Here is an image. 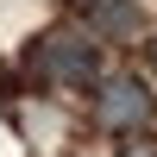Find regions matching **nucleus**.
Returning <instances> with one entry per match:
<instances>
[{"instance_id": "f257e3e1", "label": "nucleus", "mask_w": 157, "mask_h": 157, "mask_svg": "<svg viewBox=\"0 0 157 157\" xmlns=\"http://www.w3.org/2000/svg\"><path fill=\"white\" fill-rule=\"evenodd\" d=\"M25 63H32V75L50 82V88H88L101 75V44L88 32H44Z\"/></svg>"}, {"instance_id": "f03ea898", "label": "nucleus", "mask_w": 157, "mask_h": 157, "mask_svg": "<svg viewBox=\"0 0 157 157\" xmlns=\"http://www.w3.org/2000/svg\"><path fill=\"white\" fill-rule=\"evenodd\" d=\"M151 88L138 82V75H113L107 88L94 94V126L101 132H138V126L151 120Z\"/></svg>"}, {"instance_id": "7ed1b4c3", "label": "nucleus", "mask_w": 157, "mask_h": 157, "mask_svg": "<svg viewBox=\"0 0 157 157\" xmlns=\"http://www.w3.org/2000/svg\"><path fill=\"white\" fill-rule=\"evenodd\" d=\"M88 19H94V32H113V38H120V32H132L138 13H132V0H88Z\"/></svg>"}, {"instance_id": "20e7f679", "label": "nucleus", "mask_w": 157, "mask_h": 157, "mask_svg": "<svg viewBox=\"0 0 157 157\" xmlns=\"http://www.w3.org/2000/svg\"><path fill=\"white\" fill-rule=\"evenodd\" d=\"M151 63H157V44H151Z\"/></svg>"}]
</instances>
